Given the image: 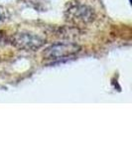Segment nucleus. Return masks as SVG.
Returning <instances> with one entry per match:
<instances>
[{"label": "nucleus", "mask_w": 132, "mask_h": 149, "mask_svg": "<svg viewBox=\"0 0 132 149\" xmlns=\"http://www.w3.org/2000/svg\"><path fill=\"white\" fill-rule=\"evenodd\" d=\"M81 50V47L74 43H59L52 45L44 51V58L51 62H59L74 56Z\"/></svg>", "instance_id": "f257e3e1"}, {"label": "nucleus", "mask_w": 132, "mask_h": 149, "mask_svg": "<svg viewBox=\"0 0 132 149\" xmlns=\"http://www.w3.org/2000/svg\"><path fill=\"white\" fill-rule=\"evenodd\" d=\"M45 40L41 36L30 32L16 33L12 37V44L19 49L35 51L44 45Z\"/></svg>", "instance_id": "f03ea898"}, {"label": "nucleus", "mask_w": 132, "mask_h": 149, "mask_svg": "<svg viewBox=\"0 0 132 149\" xmlns=\"http://www.w3.org/2000/svg\"><path fill=\"white\" fill-rule=\"evenodd\" d=\"M69 21L75 24H88L94 18L92 9L83 4H74L66 12Z\"/></svg>", "instance_id": "7ed1b4c3"}, {"label": "nucleus", "mask_w": 132, "mask_h": 149, "mask_svg": "<svg viewBox=\"0 0 132 149\" xmlns=\"http://www.w3.org/2000/svg\"><path fill=\"white\" fill-rule=\"evenodd\" d=\"M9 14H8V11L6 10L4 7L0 6V23L5 21L7 18H8Z\"/></svg>", "instance_id": "20e7f679"}]
</instances>
